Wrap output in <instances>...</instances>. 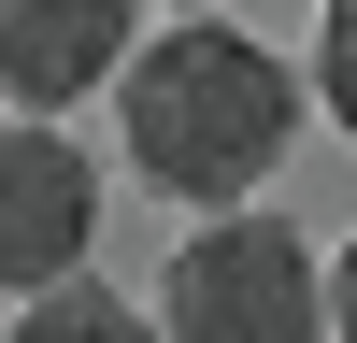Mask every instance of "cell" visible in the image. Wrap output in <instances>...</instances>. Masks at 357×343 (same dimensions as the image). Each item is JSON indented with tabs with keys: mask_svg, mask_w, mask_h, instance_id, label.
<instances>
[{
	"mask_svg": "<svg viewBox=\"0 0 357 343\" xmlns=\"http://www.w3.org/2000/svg\"><path fill=\"white\" fill-rule=\"evenodd\" d=\"M114 114H129V172L172 200H215L243 215L272 186V158L301 143V72L272 43H243L229 15H172L158 43L114 72Z\"/></svg>",
	"mask_w": 357,
	"mask_h": 343,
	"instance_id": "cell-1",
	"label": "cell"
},
{
	"mask_svg": "<svg viewBox=\"0 0 357 343\" xmlns=\"http://www.w3.org/2000/svg\"><path fill=\"white\" fill-rule=\"evenodd\" d=\"M158 329L172 343H329V272L301 257V229L215 215V229H186V257H172Z\"/></svg>",
	"mask_w": 357,
	"mask_h": 343,
	"instance_id": "cell-2",
	"label": "cell"
},
{
	"mask_svg": "<svg viewBox=\"0 0 357 343\" xmlns=\"http://www.w3.org/2000/svg\"><path fill=\"white\" fill-rule=\"evenodd\" d=\"M86 243H100V158H86L57 114H15L0 129V286H72Z\"/></svg>",
	"mask_w": 357,
	"mask_h": 343,
	"instance_id": "cell-3",
	"label": "cell"
},
{
	"mask_svg": "<svg viewBox=\"0 0 357 343\" xmlns=\"http://www.w3.org/2000/svg\"><path fill=\"white\" fill-rule=\"evenodd\" d=\"M129 0H0V100L15 114H72L86 86L129 72Z\"/></svg>",
	"mask_w": 357,
	"mask_h": 343,
	"instance_id": "cell-4",
	"label": "cell"
},
{
	"mask_svg": "<svg viewBox=\"0 0 357 343\" xmlns=\"http://www.w3.org/2000/svg\"><path fill=\"white\" fill-rule=\"evenodd\" d=\"M15 343H172V329H158L143 300H114V286H86V272H72V286H43V300L15 314Z\"/></svg>",
	"mask_w": 357,
	"mask_h": 343,
	"instance_id": "cell-5",
	"label": "cell"
},
{
	"mask_svg": "<svg viewBox=\"0 0 357 343\" xmlns=\"http://www.w3.org/2000/svg\"><path fill=\"white\" fill-rule=\"evenodd\" d=\"M314 100L357 129V0H329V15H314Z\"/></svg>",
	"mask_w": 357,
	"mask_h": 343,
	"instance_id": "cell-6",
	"label": "cell"
},
{
	"mask_svg": "<svg viewBox=\"0 0 357 343\" xmlns=\"http://www.w3.org/2000/svg\"><path fill=\"white\" fill-rule=\"evenodd\" d=\"M329 343H357V243L329 257Z\"/></svg>",
	"mask_w": 357,
	"mask_h": 343,
	"instance_id": "cell-7",
	"label": "cell"
}]
</instances>
